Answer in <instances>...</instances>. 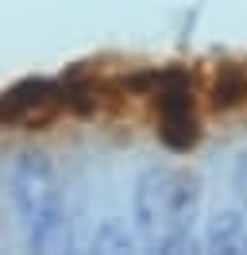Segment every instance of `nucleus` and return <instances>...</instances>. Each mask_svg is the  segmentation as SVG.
I'll return each instance as SVG.
<instances>
[]
</instances>
